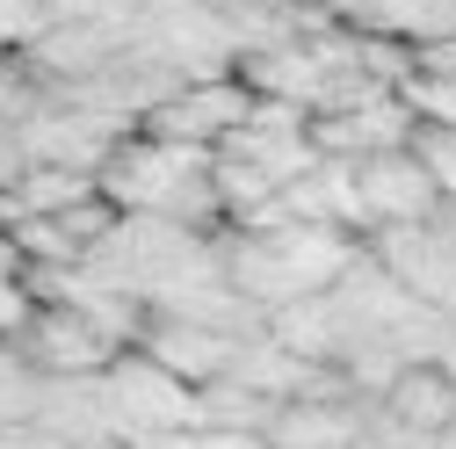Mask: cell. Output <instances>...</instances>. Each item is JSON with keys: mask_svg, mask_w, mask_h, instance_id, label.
<instances>
[{"mask_svg": "<svg viewBox=\"0 0 456 449\" xmlns=\"http://www.w3.org/2000/svg\"><path fill=\"white\" fill-rule=\"evenodd\" d=\"M109 435H152V428H196V384L159 370L152 355H109L94 377Z\"/></svg>", "mask_w": 456, "mask_h": 449, "instance_id": "cell-1", "label": "cell"}, {"mask_svg": "<svg viewBox=\"0 0 456 449\" xmlns=\"http://www.w3.org/2000/svg\"><path fill=\"white\" fill-rule=\"evenodd\" d=\"M247 109H254V94L224 73V80H182L167 102H152L145 109V138H167V145H217V138H232L240 124H247Z\"/></svg>", "mask_w": 456, "mask_h": 449, "instance_id": "cell-2", "label": "cell"}, {"mask_svg": "<svg viewBox=\"0 0 456 449\" xmlns=\"http://www.w3.org/2000/svg\"><path fill=\"white\" fill-rule=\"evenodd\" d=\"M305 138L319 159H370V152H398L413 138V109L391 94L362 102V109H333V117H305Z\"/></svg>", "mask_w": 456, "mask_h": 449, "instance_id": "cell-3", "label": "cell"}, {"mask_svg": "<svg viewBox=\"0 0 456 449\" xmlns=\"http://www.w3.org/2000/svg\"><path fill=\"white\" fill-rule=\"evenodd\" d=\"M22 333H29V363H37V377H102L109 355H124L117 341H102L94 319H80L73 305H44V312H29Z\"/></svg>", "mask_w": 456, "mask_h": 449, "instance_id": "cell-4", "label": "cell"}, {"mask_svg": "<svg viewBox=\"0 0 456 449\" xmlns=\"http://www.w3.org/2000/svg\"><path fill=\"white\" fill-rule=\"evenodd\" d=\"M355 203H362V224H406V217L435 210V182L406 145L370 152V159H355Z\"/></svg>", "mask_w": 456, "mask_h": 449, "instance_id": "cell-5", "label": "cell"}, {"mask_svg": "<svg viewBox=\"0 0 456 449\" xmlns=\"http://www.w3.org/2000/svg\"><path fill=\"white\" fill-rule=\"evenodd\" d=\"M362 413L340 399H282L261 428V449H355Z\"/></svg>", "mask_w": 456, "mask_h": 449, "instance_id": "cell-6", "label": "cell"}, {"mask_svg": "<svg viewBox=\"0 0 456 449\" xmlns=\"http://www.w3.org/2000/svg\"><path fill=\"white\" fill-rule=\"evenodd\" d=\"M232 341L240 333H217V326H196V319H159L138 355H152L159 370H175L182 384H210V377H224V363H232Z\"/></svg>", "mask_w": 456, "mask_h": 449, "instance_id": "cell-7", "label": "cell"}, {"mask_svg": "<svg viewBox=\"0 0 456 449\" xmlns=\"http://www.w3.org/2000/svg\"><path fill=\"white\" fill-rule=\"evenodd\" d=\"M384 413H391L398 428L442 435V428H456V384H449L435 363H406V370L384 384Z\"/></svg>", "mask_w": 456, "mask_h": 449, "instance_id": "cell-8", "label": "cell"}, {"mask_svg": "<svg viewBox=\"0 0 456 449\" xmlns=\"http://www.w3.org/2000/svg\"><path fill=\"white\" fill-rule=\"evenodd\" d=\"M261 333H268L275 348H290L297 363H319V370L340 355V326H333V305H326V290H319V298H290V305H275Z\"/></svg>", "mask_w": 456, "mask_h": 449, "instance_id": "cell-9", "label": "cell"}, {"mask_svg": "<svg viewBox=\"0 0 456 449\" xmlns=\"http://www.w3.org/2000/svg\"><path fill=\"white\" fill-rule=\"evenodd\" d=\"M398 102L413 109V124H449V131H456V80H442V73H406V80H398Z\"/></svg>", "mask_w": 456, "mask_h": 449, "instance_id": "cell-10", "label": "cell"}, {"mask_svg": "<svg viewBox=\"0 0 456 449\" xmlns=\"http://www.w3.org/2000/svg\"><path fill=\"white\" fill-rule=\"evenodd\" d=\"M44 8H37V0H0V44H37L44 37Z\"/></svg>", "mask_w": 456, "mask_h": 449, "instance_id": "cell-11", "label": "cell"}, {"mask_svg": "<svg viewBox=\"0 0 456 449\" xmlns=\"http://www.w3.org/2000/svg\"><path fill=\"white\" fill-rule=\"evenodd\" d=\"M29 312H37V305H29V290L8 275V283H0V333H22V326H29Z\"/></svg>", "mask_w": 456, "mask_h": 449, "instance_id": "cell-12", "label": "cell"}, {"mask_svg": "<svg viewBox=\"0 0 456 449\" xmlns=\"http://www.w3.org/2000/svg\"><path fill=\"white\" fill-rule=\"evenodd\" d=\"M406 73H442V80H456V29H449V37H435V44L420 51Z\"/></svg>", "mask_w": 456, "mask_h": 449, "instance_id": "cell-13", "label": "cell"}, {"mask_svg": "<svg viewBox=\"0 0 456 449\" xmlns=\"http://www.w3.org/2000/svg\"><path fill=\"white\" fill-rule=\"evenodd\" d=\"M15 261H22V254H15V240L0 233V283H8V275H15Z\"/></svg>", "mask_w": 456, "mask_h": 449, "instance_id": "cell-14", "label": "cell"}, {"mask_svg": "<svg viewBox=\"0 0 456 449\" xmlns=\"http://www.w3.org/2000/svg\"><path fill=\"white\" fill-rule=\"evenodd\" d=\"M210 8L224 15V8H282V0H210Z\"/></svg>", "mask_w": 456, "mask_h": 449, "instance_id": "cell-15", "label": "cell"}]
</instances>
